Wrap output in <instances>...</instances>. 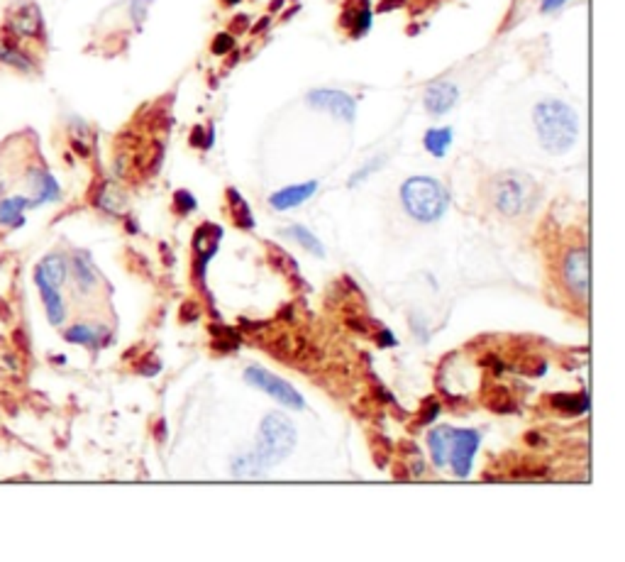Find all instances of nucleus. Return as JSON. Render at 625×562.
I'll list each match as a JSON object with an SVG mask.
<instances>
[{
	"instance_id": "obj_1",
	"label": "nucleus",
	"mask_w": 625,
	"mask_h": 562,
	"mask_svg": "<svg viewBox=\"0 0 625 562\" xmlns=\"http://www.w3.org/2000/svg\"><path fill=\"white\" fill-rule=\"evenodd\" d=\"M294 445H296V430L294 425H291V420L281 413H269L262 423V430H259L257 450L235 462L233 474L242 477V479L262 477L269 465L281 462L284 457H289Z\"/></svg>"
},
{
	"instance_id": "obj_2",
	"label": "nucleus",
	"mask_w": 625,
	"mask_h": 562,
	"mask_svg": "<svg viewBox=\"0 0 625 562\" xmlns=\"http://www.w3.org/2000/svg\"><path fill=\"white\" fill-rule=\"evenodd\" d=\"M535 130L540 144L552 154H565L579 137V115L565 100H540L535 105Z\"/></svg>"
},
{
	"instance_id": "obj_3",
	"label": "nucleus",
	"mask_w": 625,
	"mask_h": 562,
	"mask_svg": "<svg viewBox=\"0 0 625 562\" xmlns=\"http://www.w3.org/2000/svg\"><path fill=\"white\" fill-rule=\"evenodd\" d=\"M403 208L420 223H435L444 216L449 196L440 181L430 176H413L401 186Z\"/></svg>"
},
{
	"instance_id": "obj_4",
	"label": "nucleus",
	"mask_w": 625,
	"mask_h": 562,
	"mask_svg": "<svg viewBox=\"0 0 625 562\" xmlns=\"http://www.w3.org/2000/svg\"><path fill=\"white\" fill-rule=\"evenodd\" d=\"M245 379L250 381V384L255 386V389L269 393V396H274L276 401L284 403V406L296 408V411H303V408H306V398H303L301 393H298L294 386L289 384V381H284L281 376L267 372V369H262V367H247Z\"/></svg>"
},
{
	"instance_id": "obj_5",
	"label": "nucleus",
	"mask_w": 625,
	"mask_h": 562,
	"mask_svg": "<svg viewBox=\"0 0 625 562\" xmlns=\"http://www.w3.org/2000/svg\"><path fill=\"white\" fill-rule=\"evenodd\" d=\"M528 181L518 174H503L496 181V208L506 216H518L528 203Z\"/></svg>"
},
{
	"instance_id": "obj_6",
	"label": "nucleus",
	"mask_w": 625,
	"mask_h": 562,
	"mask_svg": "<svg viewBox=\"0 0 625 562\" xmlns=\"http://www.w3.org/2000/svg\"><path fill=\"white\" fill-rule=\"evenodd\" d=\"M481 442V433L479 430H457L452 433V447H449V467L454 470L457 477H469L471 462Z\"/></svg>"
},
{
	"instance_id": "obj_7",
	"label": "nucleus",
	"mask_w": 625,
	"mask_h": 562,
	"mask_svg": "<svg viewBox=\"0 0 625 562\" xmlns=\"http://www.w3.org/2000/svg\"><path fill=\"white\" fill-rule=\"evenodd\" d=\"M306 100L313 105V108L328 110V112H332V115L340 117V120H345V122H352L354 115H357V103H354V98H352V95H347V93H342V91L318 88V91L308 93Z\"/></svg>"
},
{
	"instance_id": "obj_8",
	"label": "nucleus",
	"mask_w": 625,
	"mask_h": 562,
	"mask_svg": "<svg viewBox=\"0 0 625 562\" xmlns=\"http://www.w3.org/2000/svg\"><path fill=\"white\" fill-rule=\"evenodd\" d=\"M565 284L570 286V291L579 299L589 296V252L584 247H577L567 255L565 269H562Z\"/></svg>"
},
{
	"instance_id": "obj_9",
	"label": "nucleus",
	"mask_w": 625,
	"mask_h": 562,
	"mask_svg": "<svg viewBox=\"0 0 625 562\" xmlns=\"http://www.w3.org/2000/svg\"><path fill=\"white\" fill-rule=\"evenodd\" d=\"M8 27H10V32H15V35H20V37H37V35H42V30H44L42 13H39V8L35 3H25L22 8H18L13 15H10Z\"/></svg>"
},
{
	"instance_id": "obj_10",
	"label": "nucleus",
	"mask_w": 625,
	"mask_h": 562,
	"mask_svg": "<svg viewBox=\"0 0 625 562\" xmlns=\"http://www.w3.org/2000/svg\"><path fill=\"white\" fill-rule=\"evenodd\" d=\"M459 100V88L454 83L440 81V83H432L430 88L425 91V108L432 115H444L457 105Z\"/></svg>"
},
{
	"instance_id": "obj_11",
	"label": "nucleus",
	"mask_w": 625,
	"mask_h": 562,
	"mask_svg": "<svg viewBox=\"0 0 625 562\" xmlns=\"http://www.w3.org/2000/svg\"><path fill=\"white\" fill-rule=\"evenodd\" d=\"M220 235H223V230L218 228V225H210V223H205L198 233H196L193 247H196V255H198V277H201V281L205 279V267H208V262H210V257H215Z\"/></svg>"
},
{
	"instance_id": "obj_12",
	"label": "nucleus",
	"mask_w": 625,
	"mask_h": 562,
	"mask_svg": "<svg viewBox=\"0 0 625 562\" xmlns=\"http://www.w3.org/2000/svg\"><path fill=\"white\" fill-rule=\"evenodd\" d=\"M27 181H30L32 191H35V203H54V201L61 198V189L56 184V179L44 169H30L27 171Z\"/></svg>"
},
{
	"instance_id": "obj_13",
	"label": "nucleus",
	"mask_w": 625,
	"mask_h": 562,
	"mask_svg": "<svg viewBox=\"0 0 625 562\" xmlns=\"http://www.w3.org/2000/svg\"><path fill=\"white\" fill-rule=\"evenodd\" d=\"M318 191V181H306V184H296V186H286L269 198L276 211H289V208H296L301 203H306L308 198Z\"/></svg>"
},
{
	"instance_id": "obj_14",
	"label": "nucleus",
	"mask_w": 625,
	"mask_h": 562,
	"mask_svg": "<svg viewBox=\"0 0 625 562\" xmlns=\"http://www.w3.org/2000/svg\"><path fill=\"white\" fill-rule=\"evenodd\" d=\"M35 281L39 286V294H42V301H44V308H47V318L52 325H61L66 318V308H64V299H61L59 294V286L49 284L44 277H39V274L35 272Z\"/></svg>"
},
{
	"instance_id": "obj_15",
	"label": "nucleus",
	"mask_w": 625,
	"mask_h": 562,
	"mask_svg": "<svg viewBox=\"0 0 625 562\" xmlns=\"http://www.w3.org/2000/svg\"><path fill=\"white\" fill-rule=\"evenodd\" d=\"M37 203L30 198H22V196H10V198H3L0 201V225L3 228H20L22 223H25V216L22 213L27 211V208H35Z\"/></svg>"
},
{
	"instance_id": "obj_16",
	"label": "nucleus",
	"mask_w": 625,
	"mask_h": 562,
	"mask_svg": "<svg viewBox=\"0 0 625 562\" xmlns=\"http://www.w3.org/2000/svg\"><path fill=\"white\" fill-rule=\"evenodd\" d=\"M452 433L454 428H449V425H437V428L430 433V455L437 467H447L449 447H452Z\"/></svg>"
},
{
	"instance_id": "obj_17",
	"label": "nucleus",
	"mask_w": 625,
	"mask_h": 562,
	"mask_svg": "<svg viewBox=\"0 0 625 562\" xmlns=\"http://www.w3.org/2000/svg\"><path fill=\"white\" fill-rule=\"evenodd\" d=\"M37 274H39V277L47 279L49 284L61 286L66 281V277H69V260H66L64 255H49V257H44L42 264L37 267Z\"/></svg>"
},
{
	"instance_id": "obj_18",
	"label": "nucleus",
	"mask_w": 625,
	"mask_h": 562,
	"mask_svg": "<svg viewBox=\"0 0 625 562\" xmlns=\"http://www.w3.org/2000/svg\"><path fill=\"white\" fill-rule=\"evenodd\" d=\"M452 137H454L452 127H432V130L425 132L423 144L432 157H444L449 149V144H452Z\"/></svg>"
},
{
	"instance_id": "obj_19",
	"label": "nucleus",
	"mask_w": 625,
	"mask_h": 562,
	"mask_svg": "<svg viewBox=\"0 0 625 562\" xmlns=\"http://www.w3.org/2000/svg\"><path fill=\"white\" fill-rule=\"evenodd\" d=\"M71 264H74V274H76L78 286H81L83 291H91L93 286L98 284V274H95V269L91 264V257H88L86 252H76Z\"/></svg>"
},
{
	"instance_id": "obj_20",
	"label": "nucleus",
	"mask_w": 625,
	"mask_h": 562,
	"mask_svg": "<svg viewBox=\"0 0 625 562\" xmlns=\"http://www.w3.org/2000/svg\"><path fill=\"white\" fill-rule=\"evenodd\" d=\"M0 61L8 66H15V69H20V71H27V74L35 71V61L30 59V54H25L22 49L15 47V44L0 42Z\"/></svg>"
},
{
	"instance_id": "obj_21",
	"label": "nucleus",
	"mask_w": 625,
	"mask_h": 562,
	"mask_svg": "<svg viewBox=\"0 0 625 562\" xmlns=\"http://www.w3.org/2000/svg\"><path fill=\"white\" fill-rule=\"evenodd\" d=\"M105 335L103 328H91V325H74L64 333V337L69 342H76V345H86V347H98L100 337Z\"/></svg>"
},
{
	"instance_id": "obj_22",
	"label": "nucleus",
	"mask_w": 625,
	"mask_h": 562,
	"mask_svg": "<svg viewBox=\"0 0 625 562\" xmlns=\"http://www.w3.org/2000/svg\"><path fill=\"white\" fill-rule=\"evenodd\" d=\"M286 235H289V238H294L296 243H301L308 252H313V255L325 257V247H323V243H320V240L315 238L311 230L303 228V225H291V228H286Z\"/></svg>"
},
{
	"instance_id": "obj_23",
	"label": "nucleus",
	"mask_w": 625,
	"mask_h": 562,
	"mask_svg": "<svg viewBox=\"0 0 625 562\" xmlns=\"http://www.w3.org/2000/svg\"><path fill=\"white\" fill-rule=\"evenodd\" d=\"M552 406L560 408V411L567 413H584L589 408V396L587 393H579V396H565V393H557V396L550 398Z\"/></svg>"
},
{
	"instance_id": "obj_24",
	"label": "nucleus",
	"mask_w": 625,
	"mask_h": 562,
	"mask_svg": "<svg viewBox=\"0 0 625 562\" xmlns=\"http://www.w3.org/2000/svg\"><path fill=\"white\" fill-rule=\"evenodd\" d=\"M371 22H374L371 5H369V0H362V5H359L357 13H354V18H352V35L354 37L367 35V32L371 30Z\"/></svg>"
},
{
	"instance_id": "obj_25",
	"label": "nucleus",
	"mask_w": 625,
	"mask_h": 562,
	"mask_svg": "<svg viewBox=\"0 0 625 562\" xmlns=\"http://www.w3.org/2000/svg\"><path fill=\"white\" fill-rule=\"evenodd\" d=\"M173 203H176V211L181 213V216H186V213H191V211H196V208H198V201H196L188 191H176V196H173Z\"/></svg>"
},
{
	"instance_id": "obj_26",
	"label": "nucleus",
	"mask_w": 625,
	"mask_h": 562,
	"mask_svg": "<svg viewBox=\"0 0 625 562\" xmlns=\"http://www.w3.org/2000/svg\"><path fill=\"white\" fill-rule=\"evenodd\" d=\"M129 5H132V8H129V15H132V22L139 27V25H142V22H144V18H147L151 0H129Z\"/></svg>"
},
{
	"instance_id": "obj_27",
	"label": "nucleus",
	"mask_w": 625,
	"mask_h": 562,
	"mask_svg": "<svg viewBox=\"0 0 625 562\" xmlns=\"http://www.w3.org/2000/svg\"><path fill=\"white\" fill-rule=\"evenodd\" d=\"M381 164H384V157H376V159H374V161H367V164H364V166H362V169H359V171H357V174H354V176L350 179V186H357V184H362V181H364V179H367V176H369V174H374V171H376V169H379Z\"/></svg>"
},
{
	"instance_id": "obj_28",
	"label": "nucleus",
	"mask_w": 625,
	"mask_h": 562,
	"mask_svg": "<svg viewBox=\"0 0 625 562\" xmlns=\"http://www.w3.org/2000/svg\"><path fill=\"white\" fill-rule=\"evenodd\" d=\"M233 47H235V37L228 35V32H220V35L213 39V52L215 54H228Z\"/></svg>"
},
{
	"instance_id": "obj_29",
	"label": "nucleus",
	"mask_w": 625,
	"mask_h": 562,
	"mask_svg": "<svg viewBox=\"0 0 625 562\" xmlns=\"http://www.w3.org/2000/svg\"><path fill=\"white\" fill-rule=\"evenodd\" d=\"M213 137H215V132H213V130H208L205 137H203V127H196L193 134H191V144H198L201 149H210Z\"/></svg>"
},
{
	"instance_id": "obj_30",
	"label": "nucleus",
	"mask_w": 625,
	"mask_h": 562,
	"mask_svg": "<svg viewBox=\"0 0 625 562\" xmlns=\"http://www.w3.org/2000/svg\"><path fill=\"white\" fill-rule=\"evenodd\" d=\"M570 0H540V10L543 13H555V10H560L562 5H567Z\"/></svg>"
},
{
	"instance_id": "obj_31",
	"label": "nucleus",
	"mask_w": 625,
	"mask_h": 562,
	"mask_svg": "<svg viewBox=\"0 0 625 562\" xmlns=\"http://www.w3.org/2000/svg\"><path fill=\"white\" fill-rule=\"evenodd\" d=\"M440 413V406H437V401H430V403H425V411H423V423H427V420H432L435 418V415Z\"/></svg>"
},
{
	"instance_id": "obj_32",
	"label": "nucleus",
	"mask_w": 625,
	"mask_h": 562,
	"mask_svg": "<svg viewBox=\"0 0 625 562\" xmlns=\"http://www.w3.org/2000/svg\"><path fill=\"white\" fill-rule=\"evenodd\" d=\"M379 342H381V345H396V337L388 333V330H384V333L379 335Z\"/></svg>"
},
{
	"instance_id": "obj_33",
	"label": "nucleus",
	"mask_w": 625,
	"mask_h": 562,
	"mask_svg": "<svg viewBox=\"0 0 625 562\" xmlns=\"http://www.w3.org/2000/svg\"><path fill=\"white\" fill-rule=\"evenodd\" d=\"M403 0H384L381 3V10H396V5H401Z\"/></svg>"
},
{
	"instance_id": "obj_34",
	"label": "nucleus",
	"mask_w": 625,
	"mask_h": 562,
	"mask_svg": "<svg viewBox=\"0 0 625 562\" xmlns=\"http://www.w3.org/2000/svg\"><path fill=\"white\" fill-rule=\"evenodd\" d=\"M225 3H228V5H235V3H240V0H225Z\"/></svg>"
}]
</instances>
